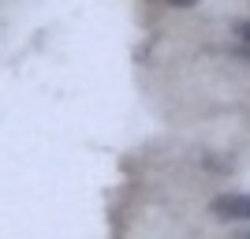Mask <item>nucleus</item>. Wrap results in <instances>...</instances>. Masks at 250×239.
I'll return each instance as SVG.
<instances>
[{"label": "nucleus", "mask_w": 250, "mask_h": 239, "mask_svg": "<svg viewBox=\"0 0 250 239\" xmlns=\"http://www.w3.org/2000/svg\"><path fill=\"white\" fill-rule=\"evenodd\" d=\"M213 213L224 220H239V217H250V198L247 195H224L213 202Z\"/></svg>", "instance_id": "obj_1"}, {"label": "nucleus", "mask_w": 250, "mask_h": 239, "mask_svg": "<svg viewBox=\"0 0 250 239\" xmlns=\"http://www.w3.org/2000/svg\"><path fill=\"white\" fill-rule=\"evenodd\" d=\"M165 4H172V8H190L194 0H165Z\"/></svg>", "instance_id": "obj_2"}]
</instances>
